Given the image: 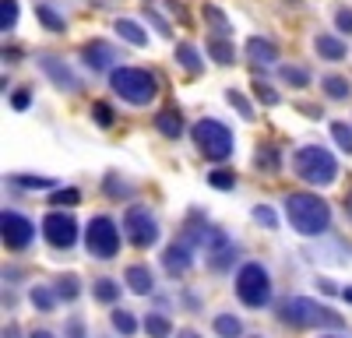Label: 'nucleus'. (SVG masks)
Here are the masks:
<instances>
[{"instance_id":"2","label":"nucleus","mask_w":352,"mask_h":338,"mask_svg":"<svg viewBox=\"0 0 352 338\" xmlns=\"http://www.w3.org/2000/svg\"><path fill=\"white\" fill-rule=\"evenodd\" d=\"M278 317L289 328H342V317L335 314L331 306L324 303H314L307 296H292L278 306Z\"/></svg>"},{"instance_id":"38","label":"nucleus","mask_w":352,"mask_h":338,"mask_svg":"<svg viewBox=\"0 0 352 338\" xmlns=\"http://www.w3.org/2000/svg\"><path fill=\"white\" fill-rule=\"evenodd\" d=\"M257 169H264V173H275L278 169V162H275V148H257Z\"/></svg>"},{"instance_id":"39","label":"nucleus","mask_w":352,"mask_h":338,"mask_svg":"<svg viewBox=\"0 0 352 338\" xmlns=\"http://www.w3.org/2000/svg\"><path fill=\"white\" fill-rule=\"evenodd\" d=\"M254 218L264 225V229H278V218H275V212H272L268 205H257V208H254Z\"/></svg>"},{"instance_id":"17","label":"nucleus","mask_w":352,"mask_h":338,"mask_svg":"<svg viewBox=\"0 0 352 338\" xmlns=\"http://www.w3.org/2000/svg\"><path fill=\"white\" fill-rule=\"evenodd\" d=\"M247 53H250V60H257V64H275V60H278V49H275V43L261 39V36L247 39Z\"/></svg>"},{"instance_id":"5","label":"nucleus","mask_w":352,"mask_h":338,"mask_svg":"<svg viewBox=\"0 0 352 338\" xmlns=\"http://www.w3.org/2000/svg\"><path fill=\"white\" fill-rule=\"evenodd\" d=\"M194 145L201 148L204 159H212V162H226L232 155V131L222 124V120H212V117H204L194 124Z\"/></svg>"},{"instance_id":"13","label":"nucleus","mask_w":352,"mask_h":338,"mask_svg":"<svg viewBox=\"0 0 352 338\" xmlns=\"http://www.w3.org/2000/svg\"><path fill=\"white\" fill-rule=\"evenodd\" d=\"M190 264H194V247L190 243H173L166 254H162V268L169 271V275H184V271H190Z\"/></svg>"},{"instance_id":"14","label":"nucleus","mask_w":352,"mask_h":338,"mask_svg":"<svg viewBox=\"0 0 352 338\" xmlns=\"http://www.w3.org/2000/svg\"><path fill=\"white\" fill-rule=\"evenodd\" d=\"M81 56H85V64L92 67V71H106V67L116 60V53H113L106 43H99V39H96V43H88V46L81 49Z\"/></svg>"},{"instance_id":"32","label":"nucleus","mask_w":352,"mask_h":338,"mask_svg":"<svg viewBox=\"0 0 352 338\" xmlns=\"http://www.w3.org/2000/svg\"><path fill=\"white\" fill-rule=\"evenodd\" d=\"M278 74H282V81H285V84H292V89H307V84H310V74H307L303 67H292V64H285Z\"/></svg>"},{"instance_id":"1","label":"nucleus","mask_w":352,"mask_h":338,"mask_svg":"<svg viewBox=\"0 0 352 338\" xmlns=\"http://www.w3.org/2000/svg\"><path fill=\"white\" fill-rule=\"evenodd\" d=\"M285 218L296 233L320 236L331 225V208L317 194H292V197H285Z\"/></svg>"},{"instance_id":"35","label":"nucleus","mask_w":352,"mask_h":338,"mask_svg":"<svg viewBox=\"0 0 352 338\" xmlns=\"http://www.w3.org/2000/svg\"><path fill=\"white\" fill-rule=\"evenodd\" d=\"M18 25V0H0V28H14Z\"/></svg>"},{"instance_id":"44","label":"nucleus","mask_w":352,"mask_h":338,"mask_svg":"<svg viewBox=\"0 0 352 338\" xmlns=\"http://www.w3.org/2000/svg\"><path fill=\"white\" fill-rule=\"evenodd\" d=\"M28 102H32V95H28V92H25V89H21V92H14V95H11V106H14V109H28Z\"/></svg>"},{"instance_id":"27","label":"nucleus","mask_w":352,"mask_h":338,"mask_svg":"<svg viewBox=\"0 0 352 338\" xmlns=\"http://www.w3.org/2000/svg\"><path fill=\"white\" fill-rule=\"evenodd\" d=\"M204 18H208L212 21V28H215V36L222 39V36H229L232 32V25H229V18L215 8V4H204Z\"/></svg>"},{"instance_id":"21","label":"nucleus","mask_w":352,"mask_h":338,"mask_svg":"<svg viewBox=\"0 0 352 338\" xmlns=\"http://www.w3.org/2000/svg\"><path fill=\"white\" fill-rule=\"evenodd\" d=\"M36 18L50 28V32H64L67 28V21H64V14H56L50 4H36Z\"/></svg>"},{"instance_id":"15","label":"nucleus","mask_w":352,"mask_h":338,"mask_svg":"<svg viewBox=\"0 0 352 338\" xmlns=\"http://www.w3.org/2000/svg\"><path fill=\"white\" fill-rule=\"evenodd\" d=\"M127 286H131V293H138V296H148V293L155 289V278H152V271L144 268V264H131V268H127Z\"/></svg>"},{"instance_id":"24","label":"nucleus","mask_w":352,"mask_h":338,"mask_svg":"<svg viewBox=\"0 0 352 338\" xmlns=\"http://www.w3.org/2000/svg\"><path fill=\"white\" fill-rule=\"evenodd\" d=\"M92 293H96V300H99V303H116V300H120V286H116L113 278H96Z\"/></svg>"},{"instance_id":"12","label":"nucleus","mask_w":352,"mask_h":338,"mask_svg":"<svg viewBox=\"0 0 352 338\" xmlns=\"http://www.w3.org/2000/svg\"><path fill=\"white\" fill-rule=\"evenodd\" d=\"M39 67L50 74V81L56 84V89H64V92H78V78H74V71L64 64V60H56V56H39Z\"/></svg>"},{"instance_id":"41","label":"nucleus","mask_w":352,"mask_h":338,"mask_svg":"<svg viewBox=\"0 0 352 338\" xmlns=\"http://www.w3.org/2000/svg\"><path fill=\"white\" fill-rule=\"evenodd\" d=\"M92 117H96L99 127H109V124H113V109H109L106 102H96V106H92Z\"/></svg>"},{"instance_id":"22","label":"nucleus","mask_w":352,"mask_h":338,"mask_svg":"<svg viewBox=\"0 0 352 338\" xmlns=\"http://www.w3.org/2000/svg\"><path fill=\"white\" fill-rule=\"evenodd\" d=\"M320 84H324L328 99H349V95H352V84H349L342 74H328V78L320 81Z\"/></svg>"},{"instance_id":"45","label":"nucleus","mask_w":352,"mask_h":338,"mask_svg":"<svg viewBox=\"0 0 352 338\" xmlns=\"http://www.w3.org/2000/svg\"><path fill=\"white\" fill-rule=\"evenodd\" d=\"M67 338H85V324L81 321H71L67 324Z\"/></svg>"},{"instance_id":"9","label":"nucleus","mask_w":352,"mask_h":338,"mask_svg":"<svg viewBox=\"0 0 352 338\" xmlns=\"http://www.w3.org/2000/svg\"><path fill=\"white\" fill-rule=\"evenodd\" d=\"M43 236H46L50 247H56V250L74 247V240H78V218H74L71 212H50L46 222H43Z\"/></svg>"},{"instance_id":"42","label":"nucleus","mask_w":352,"mask_h":338,"mask_svg":"<svg viewBox=\"0 0 352 338\" xmlns=\"http://www.w3.org/2000/svg\"><path fill=\"white\" fill-rule=\"evenodd\" d=\"M335 25H338V32L352 36V8H342V11L335 14Z\"/></svg>"},{"instance_id":"25","label":"nucleus","mask_w":352,"mask_h":338,"mask_svg":"<svg viewBox=\"0 0 352 338\" xmlns=\"http://www.w3.org/2000/svg\"><path fill=\"white\" fill-rule=\"evenodd\" d=\"M28 300H32V306H36V310H43V314H50V310L56 306V289L36 286L32 293H28Z\"/></svg>"},{"instance_id":"29","label":"nucleus","mask_w":352,"mask_h":338,"mask_svg":"<svg viewBox=\"0 0 352 338\" xmlns=\"http://www.w3.org/2000/svg\"><path fill=\"white\" fill-rule=\"evenodd\" d=\"M81 201V190H74V187H64V190H53L50 194V205L53 208H74Z\"/></svg>"},{"instance_id":"7","label":"nucleus","mask_w":352,"mask_h":338,"mask_svg":"<svg viewBox=\"0 0 352 338\" xmlns=\"http://www.w3.org/2000/svg\"><path fill=\"white\" fill-rule=\"evenodd\" d=\"M85 243H88V254L99 261H109L116 258V250H120V233H116V222L106 218V215H96L88 222L85 229Z\"/></svg>"},{"instance_id":"23","label":"nucleus","mask_w":352,"mask_h":338,"mask_svg":"<svg viewBox=\"0 0 352 338\" xmlns=\"http://www.w3.org/2000/svg\"><path fill=\"white\" fill-rule=\"evenodd\" d=\"M212 328H215V335H219V338H240V331H243V324H240L236 317H232V314H219Z\"/></svg>"},{"instance_id":"16","label":"nucleus","mask_w":352,"mask_h":338,"mask_svg":"<svg viewBox=\"0 0 352 338\" xmlns=\"http://www.w3.org/2000/svg\"><path fill=\"white\" fill-rule=\"evenodd\" d=\"M314 49H317V56H324V60H345V53H349L338 36H317Z\"/></svg>"},{"instance_id":"31","label":"nucleus","mask_w":352,"mask_h":338,"mask_svg":"<svg viewBox=\"0 0 352 338\" xmlns=\"http://www.w3.org/2000/svg\"><path fill=\"white\" fill-rule=\"evenodd\" d=\"M113 328L120 331V335H138V321H134V314L131 310H113Z\"/></svg>"},{"instance_id":"26","label":"nucleus","mask_w":352,"mask_h":338,"mask_svg":"<svg viewBox=\"0 0 352 338\" xmlns=\"http://www.w3.org/2000/svg\"><path fill=\"white\" fill-rule=\"evenodd\" d=\"M78 293H81V282L74 275H60V278H56V296H60L64 303H74Z\"/></svg>"},{"instance_id":"10","label":"nucleus","mask_w":352,"mask_h":338,"mask_svg":"<svg viewBox=\"0 0 352 338\" xmlns=\"http://www.w3.org/2000/svg\"><path fill=\"white\" fill-rule=\"evenodd\" d=\"M0 236H4V247L8 250H25L36 236V225L28 222L21 212H4L0 215Z\"/></svg>"},{"instance_id":"48","label":"nucleus","mask_w":352,"mask_h":338,"mask_svg":"<svg viewBox=\"0 0 352 338\" xmlns=\"http://www.w3.org/2000/svg\"><path fill=\"white\" fill-rule=\"evenodd\" d=\"M342 296H345V300H349V303H352V289H345V293H342Z\"/></svg>"},{"instance_id":"19","label":"nucleus","mask_w":352,"mask_h":338,"mask_svg":"<svg viewBox=\"0 0 352 338\" xmlns=\"http://www.w3.org/2000/svg\"><path fill=\"white\" fill-rule=\"evenodd\" d=\"M116 36L127 39L131 46H144V43H148V36H144V28H141L138 21H131V18H120V21H116Z\"/></svg>"},{"instance_id":"37","label":"nucleus","mask_w":352,"mask_h":338,"mask_svg":"<svg viewBox=\"0 0 352 338\" xmlns=\"http://www.w3.org/2000/svg\"><path fill=\"white\" fill-rule=\"evenodd\" d=\"M226 99H229L232 106H236V113H240L243 120H254V106H250V102L243 99V92H236V89H229V92H226Z\"/></svg>"},{"instance_id":"36","label":"nucleus","mask_w":352,"mask_h":338,"mask_svg":"<svg viewBox=\"0 0 352 338\" xmlns=\"http://www.w3.org/2000/svg\"><path fill=\"white\" fill-rule=\"evenodd\" d=\"M254 95H257L264 106H278V92L272 89L268 81H261V78H254Z\"/></svg>"},{"instance_id":"4","label":"nucleus","mask_w":352,"mask_h":338,"mask_svg":"<svg viewBox=\"0 0 352 338\" xmlns=\"http://www.w3.org/2000/svg\"><path fill=\"white\" fill-rule=\"evenodd\" d=\"M292 169H296V177L314 183V187H328L335 177H338V162L328 148L320 145H303L296 155H292Z\"/></svg>"},{"instance_id":"18","label":"nucleus","mask_w":352,"mask_h":338,"mask_svg":"<svg viewBox=\"0 0 352 338\" xmlns=\"http://www.w3.org/2000/svg\"><path fill=\"white\" fill-rule=\"evenodd\" d=\"M155 127H159V134H166V137H180L184 134V117L176 109H162L159 117H155Z\"/></svg>"},{"instance_id":"30","label":"nucleus","mask_w":352,"mask_h":338,"mask_svg":"<svg viewBox=\"0 0 352 338\" xmlns=\"http://www.w3.org/2000/svg\"><path fill=\"white\" fill-rule=\"evenodd\" d=\"M144 331H148L152 338H169L173 324H169V317H162V314H148V317H144Z\"/></svg>"},{"instance_id":"33","label":"nucleus","mask_w":352,"mask_h":338,"mask_svg":"<svg viewBox=\"0 0 352 338\" xmlns=\"http://www.w3.org/2000/svg\"><path fill=\"white\" fill-rule=\"evenodd\" d=\"M331 137H335V145H338L345 155H352V127H349V124L335 120V124H331Z\"/></svg>"},{"instance_id":"3","label":"nucleus","mask_w":352,"mask_h":338,"mask_svg":"<svg viewBox=\"0 0 352 338\" xmlns=\"http://www.w3.org/2000/svg\"><path fill=\"white\" fill-rule=\"evenodd\" d=\"M109 89L131 106H148L159 95V81H155V74L141 71V67H116L109 74Z\"/></svg>"},{"instance_id":"28","label":"nucleus","mask_w":352,"mask_h":338,"mask_svg":"<svg viewBox=\"0 0 352 338\" xmlns=\"http://www.w3.org/2000/svg\"><path fill=\"white\" fill-rule=\"evenodd\" d=\"M176 60H180L190 74H197V71H201V56H197V49H194L190 43H180V46H176Z\"/></svg>"},{"instance_id":"46","label":"nucleus","mask_w":352,"mask_h":338,"mask_svg":"<svg viewBox=\"0 0 352 338\" xmlns=\"http://www.w3.org/2000/svg\"><path fill=\"white\" fill-rule=\"evenodd\" d=\"M28 338H56V335H53V331H43V328H39V331H32Z\"/></svg>"},{"instance_id":"8","label":"nucleus","mask_w":352,"mask_h":338,"mask_svg":"<svg viewBox=\"0 0 352 338\" xmlns=\"http://www.w3.org/2000/svg\"><path fill=\"white\" fill-rule=\"evenodd\" d=\"M124 229H127V240H131L134 247H152V243L159 240V222L152 218L148 208H141V205L127 208V215H124Z\"/></svg>"},{"instance_id":"34","label":"nucleus","mask_w":352,"mask_h":338,"mask_svg":"<svg viewBox=\"0 0 352 338\" xmlns=\"http://www.w3.org/2000/svg\"><path fill=\"white\" fill-rule=\"evenodd\" d=\"M208 183H212L215 190H232V187H236V173H232V169H212Z\"/></svg>"},{"instance_id":"43","label":"nucleus","mask_w":352,"mask_h":338,"mask_svg":"<svg viewBox=\"0 0 352 338\" xmlns=\"http://www.w3.org/2000/svg\"><path fill=\"white\" fill-rule=\"evenodd\" d=\"M14 183H21V187H53V180L50 177H11Z\"/></svg>"},{"instance_id":"40","label":"nucleus","mask_w":352,"mask_h":338,"mask_svg":"<svg viewBox=\"0 0 352 338\" xmlns=\"http://www.w3.org/2000/svg\"><path fill=\"white\" fill-rule=\"evenodd\" d=\"M144 14H148V21L155 25V32H159V36H166V39L173 36V32H169V25H166V18H162V14H159L152 4H144Z\"/></svg>"},{"instance_id":"11","label":"nucleus","mask_w":352,"mask_h":338,"mask_svg":"<svg viewBox=\"0 0 352 338\" xmlns=\"http://www.w3.org/2000/svg\"><path fill=\"white\" fill-rule=\"evenodd\" d=\"M204 247H208V268L212 271H229L232 261H236V250H240V247H232V240L222 229H212Z\"/></svg>"},{"instance_id":"20","label":"nucleus","mask_w":352,"mask_h":338,"mask_svg":"<svg viewBox=\"0 0 352 338\" xmlns=\"http://www.w3.org/2000/svg\"><path fill=\"white\" fill-rule=\"evenodd\" d=\"M208 56L215 64H232V60H236V49H232V43L215 36V39H208Z\"/></svg>"},{"instance_id":"47","label":"nucleus","mask_w":352,"mask_h":338,"mask_svg":"<svg viewBox=\"0 0 352 338\" xmlns=\"http://www.w3.org/2000/svg\"><path fill=\"white\" fill-rule=\"evenodd\" d=\"M180 338H201L197 331H180Z\"/></svg>"},{"instance_id":"6","label":"nucleus","mask_w":352,"mask_h":338,"mask_svg":"<svg viewBox=\"0 0 352 338\" xmlns=\"http://www.w3.org/2000/svg\"><path fill=\"white\" fill-rule=\"evenodd\" d=\"M236 296L250 310L268 306V300H272V275H268V268L257 264V261H247L236 271Z\"/></svg>"}]
</instances>
